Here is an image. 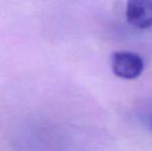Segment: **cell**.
I'll return each instance as SVG.
<instances>
[{
    "label": "cell",
    "mask_w": 152,
    "mask_h": 151,
    "mask_svg": "<svg viewBox=\"0 0 152 151\" xmlns=\"http://www.w3.org/2000/svg\"><path fill=\"white\" fill-rule=\"evenodd\" d=\"M113 73L124 80H134L144 71L142 57L132 52H116L111 57Z\"/></svg>",
    "instance_id": "6da1fadb"
},
{
    "label": "cell",
    "mask_w": 152,
    "mask_h": 151,
    "mask_svg": "<svg viewBox=\"0 0 152 151\" xmlns=\"http://www.w3.org/2000/svg\"><path fill=\"white\" fill-rule=\"evenodd\" d=\"M126 20L132 26L147 29L152 26V0H128Z\"/></svg>",
    "instance_id": "7a4b0ae2"
},
{
    "label": "cell",
    "mask_w": 152,
    "mask_h": 151,
    "mask_svg": "<svg viewBox=\"0 0 152 151\" xmlns=\"http://www.w3.org/2000/svg\"><path fill=\"white\" fill-rule=\"evenodd\" d=\"M149 123H150V127H151V129H152V115H151L150 119H149Z\"/></svg>",
    "instance_id": "3957f363"
}]
</instances>
